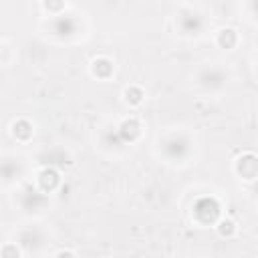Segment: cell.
Instances as JSON below:
<instances>
[{"label":"cell","mask_w":258,"mask_h":258,"mask_svg":"<svg viewBox=\"0 0 258 258\" xmlns=\"http://www.w3.org/2000/svg\"><path fill=\"white\" fill-rule=\"evenodd\" d=\"M55 258H75V254H73L71 250H61V252L55 256Z\"/></svg>","instance_id":"obj_9"},{"label":"cell","mask_w":258,"mask_h":258,"mask_svg":"<svg viewBox=\"0 0 258 258\" xmlns=\"http://www.w3.org/2000/svg\"><path fill=\"white\" fill-rule=\"evenodd\" d=\"M218 232H220V236H232L236 232V224L232 220H222L218 224Z\"/></svg>","instance_id":"obj_7"},{"label":"cell","mask_w":258,"mask_h":258,"mask_svg":"<svg viewBox=\"0 0 258 258\" xmlns=\"http://www.w3.org/2000/svg\"><path fill=\"white\" fill-rule=\"evenodd\" d=\"M236 40H238V34H236V31H232V29H224L218 34V45L222 49H232L236 45Z\"/></svg>","instance_id":"obj_5"},{"label":"cell","mask_w":258,"mask_h":258,"mask_svg":"<svg viewBox=\"0 0 258 258\" xmlns=\"http://www.w3.org/2000/svg\"><path fill=\"white\" fill-rule=\"evenodd\" d=\"M93 75L95 77H99V79H107L111 73H113V63L109 61V59H105V57H101V59H95L93 61Z\"/></svg>","instance_id":"obj_2"},{"label":"cell","mask_w":258,"mask_h":258,"mask_svg":"<svg viewBox=\"0 0 258 258\" xmlns=\"http://www.w3.org/2000/svg\"><path fill=\"white\" fill-rule=\"evenodd\" d=\"M123 97H125V101H127L129 105H139L145 95H143V91L137 87V85H131V87H127V89L123 91Z\"/></svg>","instance_id":"obj_6"},{"label":"cell","mask_w":258,"mask_h":258,"mask_svg":"<svg viewBox=\"0 0 258 258\" xmlns=\"http://www.w3.org/2000/svg\"><path fill=\"white\" fill-rule=\"evenodd\" d=\"M59 182H61V178L57 174V169H53V167H45L38 174V184H40L42 190H47V192L55 190L59 186Z\"/></svg>","instance_id":"obj_1"},{"label":"cell","mask_w":258,"mask_h":258,"mask_svg":"<svg viewBox=\"0 0 258 258\" xmlns=\"http://www.w3.org/2000/svg\"><path fill=\"white\" fill-rule=\"evenodd\" d=\"M0 258H20V250L16 248V244H6L0 250Z\"/></svg>","instance_id":"obj_8"},{"label":"cell","mask_w":258,"mask_h":258,"mask_svg":"<svg viewBox=\"0 0 258 258\" xmlns=\"http://www.w3.org/2000/svg\"><path fill=\"white\" fill-rule=\"evenodd\" d=\"M139 133H141V125H139L137 119H125V121L121 123V135H123L125 139L133 141Z\"/></svg>","instance_id":"obj_3"},{"label":"cell","mask_w":258,"mask_h":258,"mask_svg":"<svg viewBox=\"0 0 258 258\" xmlns=\"http://www.w3.org/2000/svg\"><path fill=\"white\" fill-rule=\"evenodd\" d=\"M12 133H14V137L27 141V139L32 137V125L29 121H25V119H20V121H16L12 125Z\"/></svg>","instance_id":"obj_4"}]
</instances>
